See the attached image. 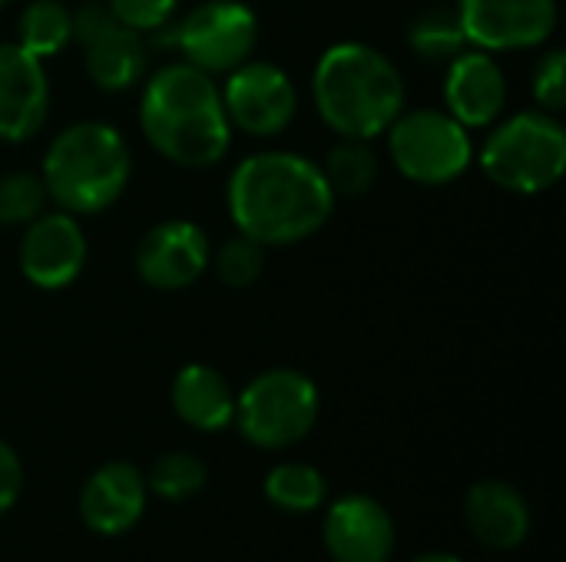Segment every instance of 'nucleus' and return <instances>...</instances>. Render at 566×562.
Instances as JSON below:
<instances>
[{"mask_svg":"<svg viewBox=\"0 0 566 562\" xmlns=\"http://www.w3.org/2000/svg\"><path fill=\"white\" fill-rule=\"evenodd\" d=\"M335 192L318 162L272 149L255 152L229 176V212L242 235L259 245H295L312 238L332 215Z\"/></svg>","mask_w":566,"mask_h":562,"instance_id":"nucleus-1","label":"nucleus"},{"mask_svg":"<svg viewBox=\"0 0 566 562\" xmlns=\"http://www.w3.org/2000/svg\"><path fill=\"white\" fill-rule=\"evenodd\" d=\"M139 126L159 156L186 169H209L232 146V123L216 79L186 60L163 66L146 83Z\"/></svg>","mask_w":566,"mask_h":562,"instance_id":"nucleus-2","label":"nucleus"},{"mask_svg":"<svg viewBox=\"0 0 566 562\" xmlns=\"http://www.w3.org/2000/svg\"><path fill=\"white\" fill-rule=\"evenodd\" d=\"M312 99L328 129L348 139L381 136L405 109L401 70L368 43L328 46L312 73Z\"/></svg>","mask_w":566,"mask_h":562,"instance_id":"nucleus-3","label":"nucleus"},{"mask_svg":"<svg viewBox=\"0 0 566 562\" xmlns=\"http://www.w3.org/2000/svg\"><path fill=\"white\" fill-rule=\"evenodd\" d=\"M133 176V152L109 123L86 119L66 126L46 146L40 179L46 195L70 215H96L109 209Z\"/></svg>","mask_w":566,"mask_h":562,"instance_id":"nucleus-4","label":"nucleus"},{"mask_svg":"<svg viewBox=\"0 0 566 562\" xmlns=\"http://www.w3.org/2000/svg\"><path fill=\"white\" fill-rule=\"evenodd\" d=\"M481 169L504 192H547L560 182L566 169V129L554 113H517L488 136Z\"/></svg>","mask_w":566,"mask_h":562,"instance_id":"nucleus-5","label":"nucleus"},{"mask_svg":"<svg viewBox=\"0 0 566 562\" xmlns=\"http://www.w3.org/2000/svg\"><path fill=\"white\" fill-rule=\"evenodd\" d=\"M322 397L308 374L295 368L262 371L235 397V427L252 447L289 450L302 444L318 424Z\"/></svg>","mask_w":566,"mask_h":562,"instance_id":"nucleus-6","label":"nucleus"},{"mask_svg":"<svg viewBox=\"0 0 566 562\" xmlns=\"http://www.w3.org/2000/svg\"><path fill=\"white\" fill-rule=\"evenodd\" d=\"M385 132L395 169L418 185H448L474 162L471 132L448 109H401Z\"/></svg>","mask_w":566,"mask_h":562,"instance_id":"nucleus-7","label":"nucleus"},{"mask_svg":"<svg viewBox=\"0 0 566 562\" xmlns=\"http://www.w3.org/2000/svg\"><path fill=\"white\" fill-rule=\"evenodd\" d=\"M169 40L196 70L209 76L232 73L252 56L259 40V20L239 0H206L172 26Z\"/></svg>","mask_w":566,"mask_h":562,"instance_id":"nucleus-8","label":"nucleus"},{"mask_svg":"<svg viewBox=\"0 0 566 562\" xmlns=\"http://www.w3.org/2000/svg\"><path fill=\"white\" fill-rule=\"evenodd\" d=\"M219 93L232 129H242L249 136L282 132L298 109V93L289 73L262 60H245L242 66H235Z\"/></svg>","mask_w":566,"mask_h":562,"instance_id":"nucleus-9","label":"nucleus"},{"mask_svg":"<svg viewBox=\"0 0 566 562\" xmlns=\"http://www.w3.org/2000/svg\"><path fill=\"white\" fill-rule=\"evenodd\" d=\"M468 43L488 53L531 50L557 30V0H458Z\"/></svg>","mask_w":566,"mask_h":562,"instance_id":"nucleus-10","label":"nucleus"},{"mask_svg":"<svg viewBox=\"0 0 566 562\" xmlns=\"http://www.w3.org/2000/svg\"><path fill=\"white\" fill-rule=\"evenodd\" d=\"M212 245L196 222L169 219L153 225L136 245V272L149 288L179 291L196 285L209 268Z\"/></svg>","mask_w":566,"mask_h":562,"instance_id":"nucleus-11","label":"nucleus"},{"mask_svg":"<svg viewBox=\"0 0 566 562\" xmlns=\"http://www.w3.org/2000/svg\"><path fill=\"white\" fill-rule=\"evenodd\" d=\"M322 540L335 562H388L395 553V520L368 494H345L328 503Z\"/></svg>","mask_w":566,"mask_h":562,"instance_id":"nucleus-12","label":"nucleus"},{"mask_svg":"<svg viewBox=\"0 0 566 562\" xmlns=\"http://www.w3.org/2000/svg\"><path fill=\"white\" fill-rule=\"evenodd\" d=\"M86 265V235L70 212H40L27 222L20 242V268L36 288H66Z\"/></svg>","mask_w":566,"mask_h":562,"instance_id":"nucleus-13","label":"nucleus"},{"mask_svg":"<svg viewBox=\"0 0 566 562\" xmlns=\"http://www.w3.org/2000/svg\"><path fill=\"white\" fill-rule=\"evenodd\" d=\"M50 113V79L40 56L20 43H0V139L23 142Z\"/></svg>","mask_w":566,"mask_h":562,"instance_id":"nucleus-14","label":"nucleus"},{"mask_svg":"<svg viewBox=\"0 0 566 562\" xmlns=\"http://www.w3.org/2000/svg\"><path fill=\"white\" fill-rule=\"evenodd\" d=\"M149 487L146 474L129 460H109L80 490V520L99 537H119L133 530L146 513Z\"/></svg>","mask_w":566,"mask_h":562,"instance_id":"nucleus-15","label":"nucleus"},{"mask_svg":"<svg viewBox=\"0 0 566 562\" xmlns=\"http://www.w3.org/2000/svg\"><path fill=\"white\" fill-rule=\"evenodd\" d=\"M444 103L464 129H484L497 123V116L507 106V76L497 56L478 46L458 53L448 63Z\"/></svg>","mask_w":566,"mask_h":562,"instance_id":"nucleus-16","label":"nucleus"},{"mask_svg":"<svg viewBox=\"0 0 566 562\" xmlns=\"http://www.w3.org/2000/svg\"><path fill=\"white\" fill-rule=\"evenodd\" d=\"M464 523L481 547L511 553L531 537V507L514 484L478 480L464 497Z\"/></svg>","mask_w":566,"mask_h":562,"instance_id":"nucleus-17","label":"nucleus"},{"mask_svg":"<svg viewBox=\"0 0 566 562\" xmlns=\"http://www.w3.org/2000/svg\"><path fill=\"white\" fill-rule=\"evenodd\" d=\"M169 401L176 417L202 434L226 431L235 421V394L212 364H186L169 388Z\"/></svg>","mask_w":566,"mask_h":562,"instance_id":"nucleus-18","label":"nucleus"},{"mask_svg":"<svg viewBox=\"0 0 566 562\" xmlns=\"http://www.w3.org/2000/svg\"><path fill=\"white\" fill-rule=\"evenodd\" d=\"M83 53H86L90 79L109 93H123V89L136 86L146 73V63H149L143 33L119 23V20H113L96 36H90L83 43Z\"/></svg>","mask_w":566,"mask_h":562,"instance_id":"nucleus-19","label":"nucleus"},{"mask_svg":"<svg viewBox=\"0 0 566 562\" xmlns=\"http://www.w3.org/2000/svg\"><path fill=\"white\" fill-rule=\"evenodd\" d=\"M408 46L424 63H451L458 53H464L471 43H468L458 7L451 3L424 7L408 26Z\"/></svg>","mask_w":566,"mask_h":562,"instance_id":"nucleus-20","label":"nucleus"},{"mask_svg":"<svg viewBox=\"0 0 566 562\" xmlns=\"http://www.w3.org/2000/svg\"><path fill=\"white\" fill-rule=\"evenodd\" d=\"M265 500L282 513H315L328 503V480L312 464H279L265 474Z\"/></svg>","mask_w":566,"mask_h":562,"instance_id":"nucleus-21","label":"nucleus"},{"mask_svg":"<svg viewBox=\"0 0 566 562\" xmlns=\"http://www.w3.org/2000/svg\"><path fill=\"white\" fill-rule=\"evenodd\" d=\"M322 172H325V182L328 189L345 199H358V195H368L378 182V152L371 149V139H348L342 136L325 162H322Z\"/></svg>","mask_w":566,"mask_h":562,"instance_id":"nucleus-22","label":"nucleus"},{"mask_svg":"<svg viewBox=\"0 0 566 562\" xmlns=\"http://www.w3.org/2000/svg\"><path fill=\"white\" fill-rule=\"evenodd\" d=\"M73 40V10L63 7V0H33L23 7L17 20V43L46 60L60 53Z\"/></svg>","mask_w":566,"mask_h":562,"instance_id":"nucleus-23","label":"nucleus"},{"mask_svg":"<svg viewBox=\"0 0 566 562\" xmlns=\"http://www.w3.org/2000/svg\"><path fill=\"white\" fill-rule=\"evenodd\" d=\"M206 480H209L206 464L186 450H169V454L156 457V464L146 474L149 494H156L159 500H169V503L192 500L196 494H202Z\"/></svg>","mask_w":566,"mask_h":562,"instance_id":"nucleus-24","label":"nucleus"},{"mask_svg":"<svg viewBox=\"0 0 566 562\" xmlns=\"http://www.w3.org/2000/svg\"><path fill=\"white\" fill-rule=\"evenodd\" d=\"M209 268L216 272V278L229 288H249L259 282L262 268H265V245H259L249 235H232L226 238L212 255H209Z\"/></svg>","mask_w":566,"mask_h":562,"instance_id":"nucleus-25","label":"nucleus"},{"mask_svg":"<svg viewBox=\"0 0 566 562\" xmlns=\"http://www.w3.org/2000/svg\"><path fill=\"white\" fill-rule=\"evenodd\" d=\"M46 185L36 172L0 176V225H27L46 205Z\"/></svg>","mask_w":566,"mask_h":562,"instance_id":"nucleus-26","label":"nucleus"},{"mask_svg":"<svg viewBox=\"0 0 566 562\" xmlns=\"http://www.w3.org/2000/svg\"><path fill=\"white\" fill-rule=\"evenodd\" d=\"M534 99L541 103L544 113H560L566 103V53L564 50H547L534 70Z\"/></svg>","mask_w":566,"mask_h":562,"instance_id":"nucleus-27","label":"nucleus"},{"mask_svg":"<svg viewBox=\"0 0 566 562\" xmlns=\"http://www.w3.org/2000/svg\"><path fill=\"white\" fill-rule=\"evenodd\" d=\"M106 7L119 23L146 33V30H163L176 13L179 0H106Z\"/></svg>","mask_w":566,"mask_h":562,"instance_id":"nucleus-28","label":"nucleus"},{"mask_svg":"<svg viewBox=\"0 0 566 562\" xmlns=\"http://www.w3.org/2000/svg\"><path fill=\"white\" fill-rule=\"evenodd\" d=\"M23 490V464L10 444L0 441V513H7Z\"/></svg>","mask_w":566,"mask_h":562,"instance_id":"nucleus-29","label":"nucleus"},{"mask_svg":"<svg viewBox=\"0 0 566 562\" xmlns=\"http://www.w3.org/2000/svg\"><path fill=\"white\" fill-rule=\"evenodd\" d=\"M113 10L106 7V0H86L80 10H73V40L83 46L90 36H96L99 30H106L113 23Z\"/></svg>","mask_w":566,"mask_h":562,"instance_id":"nucleus-30","label":"nucleus"},{"mask_svg":"<svg viewBox=\"0 0 566 562\" xmlns=\"http://www.w3.org/2000/svg\"><path fill=\"white\" fill-rule=\"evenodd\" d=\"M411 562H464L461 556H454V553H421V556H415Z\"/></svg>","mask_w":566,"mask_h":562,"instance_id":"nucleus-31","label":"nucleus"},{"mask_svg":"<svg viewBox=\"0 0 566 562\" xmlns=\"http://www.w3.org/2000/svg\"><path fill=\"white\" fill-rule=\"evenodd\" d=\"M7 3H10V0H0V10H3V7H7Z\"/></svg>","mask_w":566,"mask_h":562,"instance_id":"nucleus-32","label":"nucleus"}]
</instances>
